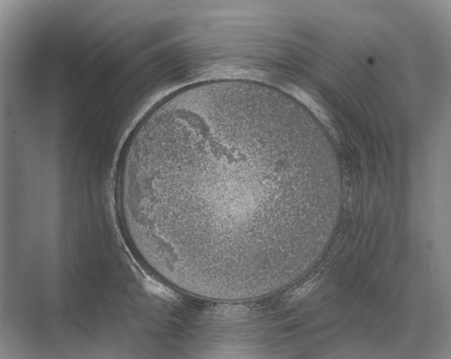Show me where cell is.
<instances>
[{
    "label": "cell",
    "instance_id": "6da1fadb",
    "mask_svg": "<svg viewBox=\"0 0 451 359\" xmlns=\"http://www.w3.org/2000/svg\"><path fill=\"white\" fill-rule=\"evenodd\" d=\"M286 114L242 95L172 103L131 137L118 183L151 246L171 266L242 279L277 261L290 204L325 192V166L292 155Z\"/></svg>",
    "mask_w": 451,
    "mask_h": 359
}]
</instances>
